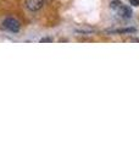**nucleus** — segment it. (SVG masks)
Listing matches in <instances>:
<instances>
[{
  "mask_svg": "<svg viewBox=\"0 0 139 147\" xmlns=\"http://www.w3.org/2000/svg\"><path fill=\"white\" fill-rule=\"evenodd\" d=\"M3 26H4V28H6L7 31L15 32V33L20 31V28H21L20 22H18L17 20H15V18H11V17L5 18V20L3 21Z\"/></svg>",
  "mask_w": 139,
  "mask_h": 147,
  "instance_id": "f03ea898",
  "label": "nucleus"
},
{
  "mask_svg": "<svg viewBox=\"0 0 139 147\" xmlns=\"http://www.w3.org/2000/svg\"><path fill=\"white\" fill-rule=\"evenodd\" d=\"M46 42H53L51 38H41L40 39V43H46Z\"/></svg>",
  "mask_w": 139,
  "mask_h": 147,
  "instance_id": "423d86ee",
  "label": "nucleus"
},
{
  "mask_svg": "<svg viewBox=\"0 0 139 147\" xmlns=\"http://www.w3.org/2000/svg\"><path fill=\"white\" fill-rule=\"evenodd\" d=\"M128 1L133 6H139V0H128Z\"/></svg>",
  "mask_w": 139,
  "mask_h": 147,
  "instance_id": "39448f33",
  "label": "nucleus"
},
{
  "mask_svg": "<svg viewBox=\"0 0 139 147\" xmlns=\"http://www.w3.org/2000/svg\"><path fill=\"white\" fill-rule=\"evenodd\" d=\"M108 33H133V32H136V28H118V30H108L106 31Z\"/></svg>",
  "mask_w": 139,
  "mask_h": 147,
  "instance_id": "20e7f679",
  "label": "nucleus"
},
{
  "mask_svg": "<svg viewBox=\"0 0 139 147\" xmlns=\"http://www.w3.org/2000/svg\"><path fill=\"white\" fill-rule=\"evenodd\" d=\"M44 5V0H26V7L29 11H38Z\"/></svg>",
  "mask_w": 139,
  "mask_h": 147,
  "instance_id": "7ed1b4c3",
  "label": "nucleus"
},
{
  "mask_svg": "<svg viewBox=\"0 0 139 147\" xmlns=\"http://www.w3.org/2000/svg\"><path fill=\"white\" fill-rule=\"evenodd\" d=\"M110 7L117 12V15H120L123 18H129L132 16V10L131 9H129L128 6H126V5H123V4L121 1H118V0H115V1L111 3Z\"/></svg>",
  "mask_w": 139,
  "mask_h": 147,
  "instance_id": "f257e3e1",
  "label": "nucleus"
}]
</instances>
